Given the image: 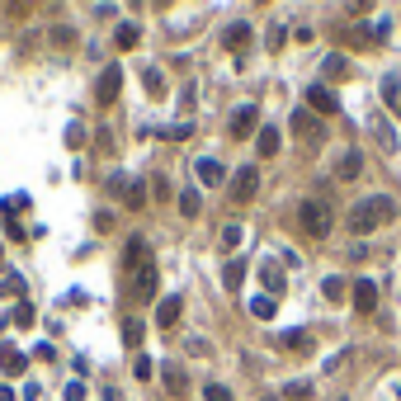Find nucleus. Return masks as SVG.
<instances>
[{"label":"nucleus","mask_w":401,"mask_h":401,"mask_svg":"<svg viewBox=\"0 0 401 401\" xmlns=\"http://www.w3.org/2000/svg\"><path fill=\"white\" fill-rule=\"evenodd\" d=\"M392 213H397V203L387 199V194H369V199H359L354 208H350L345 227H350L354 236H369V232H378V227H387Z\"/></svg>","instance_id":"1"},{"label":"nucleus","mask_w":401,"mask_h":401,"mask_svg":"<svg viewBox=\"0 0 401 401\" xmlns=\"http://www.w3.org/2000/svg\"><path fill=\"white\" fill-rule=\"evenodd\" d=\"M297 227H302L307 236H316V241H326V236H331V227H335V217H331V203L302 199V203H297Z\"/></svg>","instance_id":"2"},{"label":"nucleus","mask_w":401,"mask_h":401,"mask_svg":"<svg viewBox=\"0 0 401 401\" xmlns=\"http://www.w3.org/2000/svg\"><path fill=\"white\" fill-rule=\"evenodd\" d=\"M255 189H260V170H255V166H241L232 175V199L236 203H250V199H255Z\"/></svg>","instance_id":"3"},{"label":"nucleus","mask_w":401,"mask_h":401,"mask_svg":"<svg viewBox=\"0 0 401 401\" xmlns=\"http://www.w3.org/2000/svg\"><path fill=\"white\" fill-rule=\"evenodd\" d=\"M194 175H199V185H208V189L227 185V166H222L217 156H199V161H194Z\"/></svg>","instance_id":"4"},{"label":"nucleus","mask_w":401,"mask_h":401,"mask_svg":"<svg viewBox=\"0 0 401 401\" xmlns=\"http://www.w3.org/2000/svg\"><path fill=\"white\" fill-rule=\"evenodd\" d=\"M255 128H260V109H255V104H246V109H236V113H232V123H227V132H232L236 142H246L250 132H255Z\"/></svg>","instance_id":"5"},{"label":"nucleus","mask_w":401,"mask_h":401,"mask_svg":"<svg viewBox=\"0 0 401 401\" xmlns=\"http://www.w3.org/2000/svg\"><path fill=\"white\" fill-rule=\"evenodd\" d=\"M118 90H123V71H118V66H104V71H99V85H94V99H99V104H113Z\"/></svg>","instance_id":"6"},{"label":"nucleus","mask_w":401,"mask_h":401,"mask_svg":"<svg viewBox=\"0 0 401 401\" xmlns=\"http://www.w3.org/2000/svg\"><path fill=\"white\" fill-rule=\"evenodd\" d=\"M132 293H137V302H152L156 297V260L132 269Z\"/></svg>","instance_id":"7"},{"label":"nucleus","mask_w":401,"mask_h":401,"mask_svg":"<svg viewBox=\"0 0 401 401\" xmlns=\"http://www.w3.org/2000/svg\"><path fill=\"white\" fill-rule=\"evenodd\" d=\"M307 104L316 109V113H340V94L331 90V85H311V90H307Z\"/></svg>","instance_id":"8"},{"label":"nucleus","mask_w":401,"mask_h":401,"mask_svg":"<svg viewBox=\"0 0 401 401\" xmlns=\"http://www.w3.org/2000/svg\"><path fill=\"white\" fill-rule=\"evenodd\" d=\"M350 288H354L350 302H354L359 311H373V307H378V283H373V278H359V283H350Z\"/></svg>","instance_id":"9"},{"label":"nucleus","mask_w":401,"mask_h":401,"mask_svg":"<svg viewBox=\"0 0 401 401\" xmlns=\"http://www.w3.org/2000/svg\"><path fill=\"white\" fill-rule=\"evenodd\" d=\"M369 128H373V137H378V147H383L387 156L397 152V132H392V123H387L383 113H369Z\"/></svg>","instance_id":"10"},{"label":"nucleus","mask_w":401,"mask_h":401,"mask_svg":"<svg viewBox=\"0 0 401 401\" xmlns=\"http://www.w3.org/2000/svg\"><path fill=\"white\" fill-rule=\"evenodd\" d=\"M246 43H250V24H227L222 29V47L227 52H246Z\"/></svg>","instance_id":"11"},{"label":"nucleus","mask_w":401,"mask_h":401,"mask_svg":"<svg viewBox=\"0 0 401 401\" xmlns=\"http://www.w3.org/2000/svg\"><path fill=\"white\" fill-rule=\"evenodd\" d=\"M123 260H128V269H142V264H152V246H147L142 236H132L123 246Z\"/></svg>","instance_id":"12"},{"label":"nucleus","mask_w":401,"mask_h":401,"mask_svg":"<svg viewBox=\"0 0 401 401\" xmlns=\"http://www.w3.org/2000/svg\"><path fill=\"white\" fill-rule=\"evenodd\" d=\"M383 104H387V113L401 118V76H383Z\"/></svg>","instance_id":"13"},{"label":"nucleus","mask_w":401,"mask_h":401,"mask_svg":"<svg viewBox=\"0 0 401 401\" xmlns=\"http://www.w3.org/2000/svg\"><path fill=\"white\" fill-rule=\"evenodd\" d=\"M180 311H185L180 297H161V307H156V326H175V321H180Z\"/></svg>","instance_id":"14"},{"label":"nucleus","mask_w":401,"mask_h":401,"mask_svg":"<svg viewBox=\"0 0 401 401\" xmlns=\"http://www.w3.org/2000/svg\"><path fill=\"white\" fill-rule=\"evenodd\" d=\"M359 170H364V156L359 152H345L335 166V180H359Z\"/></svg>","instance_id":"15"},{"label":"nucleus","mask_w":401,"mask_h":401,"mask_svg":"<svg viewBox=\"0 0 401 401\" xmlns=\"http://www.w3.org/2000/svg\"><path fill=\"white\" fill-rule=\"evenodd\" d=\"M0 369L10 373V378H19V373H24V354H19L15 345H0Z\"/></svg>","instance_id":"16"},{"label":"nucleus","mask_w":401,"mask_h":401,"mask_svg":"<svg viewBox=\"0 0 401 401\" xmlns=\"http://www.w3.org/2000/svg\"><path fill=\"white\" fill-rule=\"evenodd\" d=\"M123 199H128V208H132V213H142V208H147V185H142V180L123 185Z\"/></svg>","instance_id":"17"},{"label":"nucleus","mask_w":401,"mask_h":401,"mask_svg":"<svg viewBox=\"0 0 401 401\" xmlns=\"http://www.w3.org/2000/svg\"><path fill=\"white\" fill-rule=\"evenodd\" d=\"M255 147H260V156H278V128H260Z\"/></svg>","instance_id":"18"},{"label":"nucleus","mask_w":401,"mask_h":401,"mask_svg":"<svg viewBox=\"0 0 401 401\" xmlns=\"http://www.w3.org/2000/svg\"><path fill=\"white\" fill-rule=\"evenodd\" d=\"M222 283H227V288H241V283H246V260L227 264V269H222Z\"/></svg>","instance_id":"19"},{"label":"nucleus","mask_w":401,"mask_h":401,"mask_svg":"<svg viewBox=\"0 0 401 401\" xmlns=\"http://www.w3.org/2000/svg\"><path fill=\"white\" fill-rule=\"evenodd\" d=\"M260 278H264V288H269V297H274V293H283V269H278V264H264V269H260Z\"/></svg>","instance_id":"20"},{"label":"nucleus","mask_w":401,"mask_h":401,"mask_svg":"<svg viewBox=\"0 0 401 401\" xmlns=\"http://www.w3.org/2000/svg\"><path fill=\"white\" fill-rule=\"evenodd\" d=\"M274 297L269 293H260V297H250V316H260V321H269V316H274Z\"/></svg>","instance_id":"21"},{"label":"nucleus","mask_w":401,"mask_h":401,"mask_svg":"<svg viewBox=\"0 0 401 401\" xmlns=\"http://www.w3.org/2000/svg\"><path fill=\"white\" fill-rule=\"evenodd\" d=\"M288 123H293V132H307V137H311V132H321V123L311 118L307 109H297V113H293V118H288Z\"/></svg>","instance_id":"22"},{"label":"nucleus","mask_w":401,"mask_h":401,"mask_svg":"<svg viewBox=\"0 0 401 401\" xmlns=\"http://www.w3.org/2000/svg\"><path fill=\"white\" fill-rule=\"evenodd\" d=\"M180 213H185V217H199V213H203L199 189H185V194H180Z\"/></svg>","instance_id":"23"},{"label":"nucleus","mask_w":401,"mask_h":401,"mask_svg":"<svg viewBox=\"0 0 401 401\" xmlns=\"http://www.w3.org/2000/svg\"><path fill=\"white\" fill-rule=\"evenodd\" d=\"M345 288H350V283H345V278H335V274H331V278H326V283H321L326 302H345Z\"/></svg>","instance_id":"24"},{"label":"nucleus","mask_w":401,"mask_h":401,"mask_svg":"<svg viewBox=\"0 0 401 401\" xmlns=\"http://www.w3.org/2000/svg\"><path fill=\"white\" fill-rule=\"evenodd\" d=\"M142 335H147V326H142L137 316H128V321H123V340L132 345V350H137V345H142Z\"/></svg>","instance_id":"25"},{"label":"nucleus","mask_w":401,"mask_h":401,"mask_svg":"<svg viewBox=\"0 0 401 401\" xmlns=\"http://www.w3.org/2000/svg\"><path fill=\"white\" fill-rule=\"evenodd\" d=\"M326 76H331V80L350 76V62H345V57H340V52H331V57H326Z\"/></svg>","instance_id":"26"},{"label":"nucleus","mask_w":401,"mask_h":401,"mask_svg":"<svg viewBox=\"0 0 401 401\" xmlns=\"http://www.w3.org/2000/svg\"><path fill=\"white\" fill-rule=\"evenodd\" d=\"M113 43L123 47V52H128V47H137V24H118V33H113Z\"/></svg>","instance_id":"27"},{"label":"nucleus","mask_w":401,"mask_h":401,"mask_svg":"<svg viewBox=\"0 0 401 401\" xmlns=\"http://www.w3.org/2000/svg\"><path fill=\"white\" fill-rule=\"evenodd\" d=\"M152 194H156V203H170L175 194H170V180L166 175H152Z\"/></svg>","instance_id":"28"},{"label":"nucleus","mask_w":401,"mask_h":401,"mask_svg":"<svg viewBox=\"0 0 401 401\" xmlns=\"http://www.w3.org/2000/svg\"><path fill=\"white\" fill-rule=\"evenodd\" d=\"M283 397H288V401H307V397H311V383H307V378H297V383H288V392H283Z\"/></svg>","instance_id":"29"},{"label":"nucleus","mask_w":401,"mask_h":401,"mask_svg":"<svg viewBox=\"0 0 401 401\" xmlns=\"http://www.w3.org/2000/svg\"><path fill=\"white\" fill-rule=\"evenodd\" d=\"M0 293L19 297V293H24V278H19V274H0Z\"/></svg>","instance_id":"30"},{"label":"nucleus","mask_w":401,"mask_h":401,"mask_svg":"<svg viewBox=\"0 0 401 401\" xmlns=\"http://www.w3.org/2000/svg\"><path fill=\"white\" fill-rule=\"evenodd\" d=\"M283 350H297V354H307V350H311V340L293 331V335H283Z\"/></svg>","instance_id":"31"},{"label":"nucleus","mask_w":401,"mask_h":401,"mask_svg":"<svg viewBox=\"0 0 401 401\" xmlns=\"http://www.w3.org/2000/svg\"><path fill=\"white\" fill-rule=\"evenodd\" d=\"M203 401H232V392H227L222 383H208L203 387Z\"/></svg>","instance_id":"32"},{"label":"nucleus","mask_w":401,"mask_h":401,"mask_svg":"<svg viewBox=\"0 0 401 401\" xmlns=\"http://www.w3.org/2000/svg\"><path fill=\"white\" fill-rule=\"evenodd\" d=\"M66 147H71V152H80V147H85V132H80V123L66 128Z\"/></svg>","instance_id":"33"},{"label":"nucleus","mask_w":401,"mask_h":401,"mask_svg":"<svg viewBox=\"0 0 401 401\" xmlns=\"http://www.w3.org/2000/svg\"><path fill=\"white\" fill-rule=\"evenodd\" d=\"M222 246H227V250L241 246V227H236V222H232V227H222Z\"/></svg>","instance_id":"34"},{"label":"nucleus","mask_w":401,"mask_h":401,"mask_svg":"<svg viewBox=\"0 0 401 401\" xmlns=\"http://www.w3.org/2000/svg\"><path fill=\"white\" fill-rule=\"evenodd\" d=\"M147 90H152V94H166V76H161V71H147Z\"/></svg>","instance_id":"35"},{"label":"nucleus","mask_w":401,"mask_h":401,"mask_svg":"<svg viewBox=\"0 0 401 401\" xmlns=\"http://www.w3.org/2000/svg\"><path fill=\"white\" fill-rule=\"evenodd\" d=\"M15 326H33V307H29V302H19V307H15Z\"/></svg>","instance_id":"36"},{"label":"nucleus","mask_w":401,"mask_h":401,"mask_svg":"<svg viewBox=\"0 0 401 401\" xmlns=\"http://www.w3.org/2000/svg\"><path fill=\"white\" fill-rule=\"evenodd\" d=\"M62 397H66V401H85V383H66Z\"/></svg>","instance_id":"37"},{"label":"nucleus","mask_w":401,"mask_h":401,"mask_svg":"<svg viewBox=\"0 0 401 401\" xmlns=\"http://www.w3.org/2000/svg\"><path fill=\"white\" fill-rule=\"evenodd\" d=\"M166 383H170V392H180V387H185V373H180V369H166Z\"/></svg>","instance_id":"38"},{"label":"nucleus","mask_w":401,"mask_h":401,"mask_svg":"<svg viewBox=\"0 0 401 401\" xmlns=\"http://www.w3.org/2000/svg\"><path fill=\"white\" fill-rule=\"evenodd\" d=\"M132 373H137V378H152V359H147V354H137V364H132Z\"/></svg>","instance_id":"39"},{"label":"nucleus","mask_w":401,"mask_h":401,"mask_svg":"<svg viewBox=\"0 0 401 401\" xmlns=\"http://www.w3.org/2000/svg\"><path fill=\"white\" fill-rule=\"evenodd\" d=\"M189 132H194V128H189V123H180V128H170L166 137H170V142H185V137H189Z\"/></svg>","instance_id":"40"},{"label":"nucleus","mask_w":401,"mask_h":401,"mask_svg":"<svg viewBox=\"0 0 401 401\" xmlns=\"http://www.w3.org/2000/svg\"><path fill=\"white\" fill-rule=\"evenodd\" d=\"M283 38H288V29H283V24H278V29L269 33V47H274V52H278V47H283Z\"/></svg>","instance_id":"41"}]
</instances>
